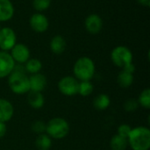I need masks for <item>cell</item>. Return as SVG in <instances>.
<instances>
[{
  "instance_id": "9",
  "label": "cell",
  "mask_w": 150,
  "mask_h": 150,
  "mask_svg": "<svg viewBox=\"0 0 150 150\" xmlns=\"http://www.w3.org/2000/svg\"><path fill=\"white\" fill-rule=\"evenodd\" d=\"M15 64L9 52L0 51V79L8 77L13 71Z\"/></svg>"
},
{
  "instance_id": "29",
  "label": "cell",
  "mask_w": 150,
  "mask_h": 150,
  "mask_svg": "<svg viewBox=\"0 0 150 150\" xmlns=\"http://www.w3.org/2000/svg\"><path fill=\"white\" fill-rule=\"evenodd\" d=\"M6 131H7L6 124L4 122H0V139H2L5 135Z\"/></svg>"
},
{
  "instance_id": "15",
  "label": "cell",
  "mask_w": 150,
  "mask_h": 150,
  "mask_svg": "<svg viewBox=\"0 0 150 150\" xmlns=\"http://www.w3.org/2000/svg\"><path fill=\"white\" fill-rule=\"evenodd\" d=\"M27 103L32 108L38 110L43 107L45 104V98L41 92L30 91L27 93Z\"/></svg>"
},
{
  "instance_id": "5",
  "label": "cell",
  "mask_w": 150,
  "mask_h": 150,
  "mask_svg": "<svg viewBox=\"0 0 150 150\" xmlns=\"http://www.w3.org/2000/svg\"><path fill=\"white\" fill-rule=\"evenodd\" d=\"M111 60L115 66L122 69L126 65L133 62V53L126 46H118L112 49Z\"/></svg>"
},
{
  "instance_id": "3",
  "label": "cell",
  "mask_w": 150,
  "mask_h": 150,
  "mask_svg": "<svg viewBox=\"0 0 150 150\" xmlns=\"http://www.w3.org/2000/svg\"><path fill=\"white\" fill-rule=\"evenodd\" d=\"M10 90L17 95H23L30 91L29 76L23 71L13 70L8 76Z\"/></svg>"
},
{
  "instance_id": "4",
  "label": "cell",
  "mask_w": 150,
  "mask_h": 150,
  "mask_svg": "<svg viewBox=\"0 0 150 150\" xmlns=\"http://www.w3.org/2000/svg\"><path fill=\"white\" fill-rule=\"evenodd\" d=\"M69 132V124L63 118L55 117L46 123V134L51 139H63L68 135Z\"/></svg>"
},
{
  "instance_id": "25",
  "label": "cell",
  "mask_w": 150,
  "mask_h": 150,
  "mask_svg": "<svg viewBox=\"0 0 150 150\" xmlns=\"http://www.w3.org/2000/svg\"><path fill=\"white\" fill-rule=\"evenodd\" d=\"M31 129L33 133L37 134H41L46 133V123L43 120H35L31 125Z\"/></svg>"
},
{
  "instance_id": "24",
  "label": "cell",
  "mask_w": 150,
  "mask_h": 150,
  "mask_svg": "<svg viewBox=\"0 0 150 150\" xmlns=\"http://www.w3.org/2000/svg\"><path fill=\"white\" fill-rule=\"evenodd\" d=\"M51 0H33V6L38 12L47 10L51 5Z\"/></svg>"
},
{
  "instance_id": "6",
  "label": "cell",
  "mask_w": 150,
  "mask_h": 150,
  "mask_svg": "<svg viewBox=\"0 0 150 150\" xmlns=\"http://www.w3.org/2000/svg\"><path fill=\"white\" fill-rule=\"evenodd\" d=\"M78 84L79 81L75 76H63L58 83V90L62 95L72 97L77 94Z\"/></svg>"
},
{
  "instance_id": "18",
  "label": "cell",
  "mask_w": 150,
  "mask_h": 150,
  "mask_svg": "<svg viewBox=\"0 0 150 150\" xmlns=\"http://www.w3.org/2000/svg\"><path fill=\"white\" fill-rule=\"evenodd\" d=\"M134 79V74H131V73L126 72L124 70H121L120 72V74L118 75L117 82H118V84L121 88L127 89V88H129L133 84Z\"/></svg>"
},
{
  "instance_id": "13",
  "label": "cell",
  "mask_w": 150,
  "mask_h": 150,
  "mask_svg": "<svg viewBox=\"0 0 150 150\" xmlns=\"http://www.w3.org/2000/svg\"><path fill=\"white\" fill-rule=\"evenodd\" d=\"M14 114L12 104L5 98H0V122L6 123L11 120Z\"/></svg>"
},
{
  "instance_id": "1",
  "label": "cell",
  "mask_w": 150,
  "mask_h": 150,
  "mask_svg": "<svg viewBox=\"0 0 150 150\" xmlns=\"http://www.w3.org/2000/svg\"><path fill=\"white\" fill-rule=\"evenodd\" d=\"M127 142L133 150H149L150 148V130L149 127L140 126L131 129Z\"/></svg>"
},
{
  "instance_id": "2",
  "label": "cell",
  "mask_w": 150,
  "mask_h": 150,
  "mask_svg": "<svg viewBox=\"0 0 150 150\" xmlns=\"http://www.w3.org/2000/svg\"><path fill=\"white\" fill-rule=\"evenodd\" d=\"M95 70L93 60L87 56L78 58L73 66L74 76L78 81H91L95 75Z\"/></svg>"
},
{
  "instance_id": "11",
  "label": "cell",
  "mask_w": 150,
  "mask_h": 150,
  "mask_svg": "<svg viewBox=\"0 0 150 150\" xmlns=\"http://www.w3.org/2000/svg\"><path fill=\"white\" fill-rule=\"evenodd\" d=\"M84 27L91 34H98L103 28V19L96 13L90 14L84 20Z\"/></svg>"
},
{
  "instance_id": "16",
  "label": "cell",
  "mask_w": 150,
  "mask_h": 150,
  "mask_svg": "<svg viewBox=\"0 0 150 150\" xmlns=\"http://www.w3.org/2000/svg\"><path fill=\"white\" fill-rule=\"evenodd\" d=\"M50 49L51 51L55 54H62L67 47V43L65 39L62 36V35H55L54 36L51 40H50V44H49Z\"/></svg>"
},
{
  "instance_id": "7",
  "label": "cell",
  "mask_w": 150,
  "mask_h": 150,
  "mask_svg": "<svg viewBox=\"0 0 150 150\" xmlns=\"http://www.w3.org/2000/svg\"><path fill=\"white\" fill-rule=\"evenodd\" d=\"M17 44V35L13 29L2 27L0 30V48L2 51H10Z\"/></svg>"
},
{
  "instance_id": "8",
  "label": "cell",
  "mask_w": 150,
  "mask_h": 150,
  "mask_svg": "<svg viewBox=\"0 0 150 150\" xmlns=\"http://www.w3.org/2000/svg\"><path fill=\"white\" fill-rule=\"evenodd\" d=\"M10 51V54L15 63L24 64L30 59V50L27 46L22 43H17Z\"/></svg>"
},
{
  "instance_id": "10",
  "label": "cell",
  "mask_w": 150,
  "mask_h": 150,
  "mask_svg": "<svg viewBox=\"0 0 150 150\" xmlns=\"http://www.w3.org/2000/svg\"><path fill=\"white\" fill-rule=\"evenodd\" d=\"M29 25L34 32L41 33L48 29L49 21L44 14L37 12L31 16L29 19Z\"/></svg>"
},
{
  "instance_id": "30",
  "label": "cell",
  "mask_w": 150,
  "mask_h": 150,
  "mask_svg": "<svg viewBox=\"0 0 150 150\" xmlns=\"http://www.w3.org/2000/svg\"><path fill=\"white\" fill-rule=\"evenodd\" d=\"M137 2L142 4V6L145 7H149L150 6V0H137Z\"/></svg>"
},
{
  "instance_id": "26",
  "label": "cell",
  "mask_w": 150,
  "mask_h": 150,
  "mask_svg": "<svg viewBox=\"0 0 150 150\" xmlns=\"http://www.w3.org/2000/svg\"><path fill=\"white\" fill-rule=\"evenodd\" d=\"M139 106L140 105L138 104V101L135 98L127 99L126 102L124 103V109L126 112H132L136 111Z\"/></svg>"
},
{
  "instance_id": "12",
  "label": "cell",
  "mask_w": 150,
  "mask_h": 150,
  "mask_svg": "<svg viewBox=\"0 0 150 150\" xmlns=\"http://www.w3.org/2000/svg\"><path fill=\"white\" fill-rule=\"evenodd\" d=\"M47 83V77L41 73L33 74L29 76L30 91H32L41 92L43 90H45Z\"/></svg>"
},
{
  "instance_id": "27",
  "label": "cell",
  "mask_w": 150,
  "mask_h": 150,
  "mask_svg": "<svg viewBox=\"0 0 150 150\" xmlns=\"http://www.w3.org/2000/svg\"><path fill=\"white\" fill-rule=\"evenodd\" d=\"M131 129H132V127L129 125H127V124H121L118 127V134H119L120 136H122V137L127 139V137H128V135H129V134L131 132Z\"/></svg>"
},
{
  "instance_id": "17",
  "label": "cell",
  "mask_w": 150,
  "mask_h": 150,
  "mask_svg": "<svg viewBox=\"0 0 150 150\" xmlns=\"http://www.w3.org/2000/svg\"><path fill=\"white\" fill-rule=\"evenodd\" d=\"M111 105L110 97L105 93L98 94L93 100L94 107L98 111H105Z\"/></svg>"
},
{
  "instance_id": "21",
  "label": "cell",
  "mask_w": 150,
  "mask_h": 150,
  "mask_svg": "<svg viewBox=\"0 0 150 150\" xmlns=\"http://www.w3.org/2000/svg\"><path fill=\"white\" fill-rule=\"evenodd\" d=\"M25 70L27 73H30L31 75L40 73V71L42 69V63L39 59L36 58H30L25 63Z\"/></svg>"
},
{
  "instance_id": "23",
  "label": "cell",
  "mask_w": 150,
  "mask_h": 150,
  "mask_svg": "<svg viewBox=\"0 0 150 150\" xmlns=\"http://www.w3.org/2000/svg\"><path fill=\"white\" fill-rule=\"evenodd\" d=\"M138 104L140 106L149 110L150 108V89L147 88L143 90L141 94L139 95V98L137 99Z\"/></svg>"
},
{
  "instance_id": "31",
  "label": "cell",
  "mask_w": 150,
  "mask_h": 150,
  "mask_svg": "<svg viewBox=\"0 0 150 150\" xmlns=\"http://www.w3.org/2000/svg\"><path fill=\"white\" fill-rule=\"evenodd\" d=\"M1 28H2V27H1V25H0V30H1Z\"/></svg>"
},
{
  "instance_id": "14",
  "label": "cell",
  "mask_w": 150,
  "mask_h": 150,
  "mask_svg": "<svg viewBox=\"0 0 150 150\" xmlns=\"http://www.w3.org/2000/svg\"><path fill=\"white\" fill-rule=\"evenodd\" d=\"M14 15V6L11 0H0V23L10 20Z\"/></svg>"
},
{
  "instance_id": "19",
  "label": "cell",
  "mask_w": 150,
  "mask_h": 150,
  "mask_svg": "<svg viewBox=\"0 0 150 150\" xmlns=\"http://www.w3.org/2000/svg\"><path fill=\"white\" fill-rule=\"evenodd\" d=\"M128 147L127 139L119 134H115L110 141V148L112 150H126Z\"/></svg>"
},
{
  "instance_id": "28",
  "label": "cell",
  "mask_w": 150,
  "mask_h": 150,
  "mask_svg": "<svg viewBox=\"0 0 150 150\" xmlns=\"http://www.w3.org/2000/svg\"><path fill=\"white\" fill-rule=\"evenodd\" d=\"M122 70L126 71V72H128V73H131V74H134L135 72V66L133 62L126 65L125 67L122 68Z\"/></svg>"
},
{
  "instance_id": "20",
  "label": "cell",
  "mask_w": 150,
  "mask_h": 150,
  "mask_svg": "<svg viewBox=\"0 0 150 150\" xmlns=\"http://www.w3.org/2000/svg\"><path fill=\"white\" fill-rule=\"evenodd\" d=\"M35 146L38 150H49L52 146V139L47 134H38L35 140Z\"/></svg>"
},
{
  "instance_id": "22",
  "label": "cell",
  "mask_w": 150,
  "mask_h": 150,
  "mask_svg": "<svg viewBox=\"0 0 150 150\" xmlns=\"http://www.w3.org/2000/svg\"><path fill=\"white\" fill-rule=\"evenodd\" d=\"M93 91L94 86L91 81H79L77 94L82 97H88L92 94Z\"/></svg>"
}]
</instances>
